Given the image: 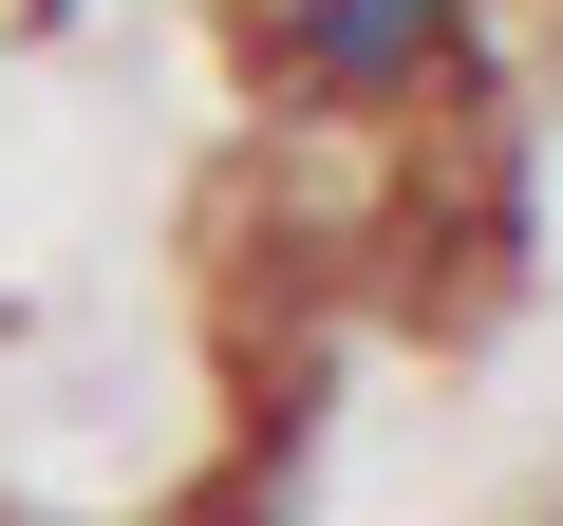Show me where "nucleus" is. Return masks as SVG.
Masks as SVG:
<instances>
[{
  "mask_svg": "<svg viewBox=\"0 0 563 526\" xmlns=\"http://www.w3.org/2000/svg\"><path fill=\"white\" fill-rule=\"evenodd\" d=\"M544 526H563V507H544Z\"/></svg>",
  "mask_w": 563,
  "mask_h": 526,
  "instance_id": "nucleus-2",
  "label": "nucleus"
},
{
  "mask_svg": "<svg viewBox=\"0 0 563 526\" xmlns=\"http://www.w3.org/2000/svg\"><path fill=\"white\" fill-rule=\"evenodd\" d=\"M244 39H263L282 95H320V113H413L470 57V0H244Z\"/></svg>",
  "mask_w": 563,
  "mask_h": 526,
  "instance_id": "nucleus-1",
  "label": "nucleus"
}]
</instances>
